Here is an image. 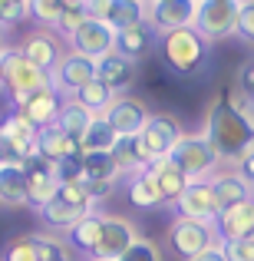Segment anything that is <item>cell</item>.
Listing matches in <instances>:
<instances>
[{"label": "cell", "instance_id": "1", "mask_svg": "<svg viewBox=\"0 0 254 261\" xmlns=\"http://www.w3.org/2000/svg\"><path fill=\"white\" fill-rule=\"evenodd\" d=\"M205 119H208L205 122V136H208V142L215 146L218 159L228 162V166H235L238 155L254 146V126L244 122L241 116L228 106L224 93L215 96V102L208 106V116H205Z\"/></svg>", "mask_w": 254, "mask_h": 261}, {"label": "cell", "instance_id": "2", "mask_svg": "<svg viewBox=\"0 0 254 261\" xmlns=\"http://www.w3.org/2000/svg\"><path fill=\"white\" fill-rule=\"evenodd\" d=\"M155 50H159V57H162V63H165L168 73H175V76H191V73L205 63L208 40H202L191 27H182V30L155 33Z\"/></svg>", "mask_w": 254, "mask_h": 261}, {"label": "cell", "instance_id": "3", "mask_svg": "<svg viewBox=\"0 0 254 261\" xmlns=\"http://www.w3.org/2000/svg\"><path fill=\"white\" fill-rule=\"evenodd\" d=\"M168 159L182 169L188 182H191V178H211V172L221 166L215 146L208 142V136H205V133H191V136L182 133V136H178V142L172 146Z\"/></svg>", "mask_w": 254, "mask_h": 261}, {"label": "cell", "instance_id": "4", "mask_svg": "<svg viewBox=\"0 0 254 261\" xmlns=\"http://www.w3.org/2000/svg\"><path fill=\"white\" fill-rule=\"evenodd\" d=\"M40 86H50V73L37 70L30 60H23L17 53V46L0 50V89H7L13 102H20L26 93H33Z\"/></svg>", "mask_w": 254, "mask_h": 261}, {"label": "cell", "instance_id": "5", "mask_svg": "<svg viewBox=\"0 0 254 261\" xmlns=\"http://www.w3.org/2000/svg\"><path fill=\"white\" fill-rule=\"evenodd\" d=\"M178 136L182 133H178V122L172 119V116H152L149 113V119L142 122V129L132 136L142 166H152V162H159V159H168V152L178 142Z\"/></svg>", "mask_w": 254, "mask_h": 261}, {"label": "cell", "instance_id": "6", "mask_svg": "<svg viewBox=\"0 0 254 261\" xmlns=\"http://www.w3.org/2000/svg\"><path fill=\"white\" fill-rule=\"evenodd\" d=\"M238 7H241V0H198L191 30H195L202 40H208V43H211V40L235 37Z\"/></svg>", "mask_w": 254, "mask_h": 261}, {"label": "cell", "instance_id": "7", "mask_svg": "<svg viewBox=\"0 0 254 261\" xmlns=\"http://www.w3.org/2000/svg\"><path fill=\"white\" fill-rule=\"evenodd\" d=\"M20 169H23V205H33V208H43L53 195H57V175H53V166L43 162L33 149L26 159H20Z\"/></svg>", "mask_w": 254, "mask_h": 261}, {"label": "cell", "instance_id": "8", "mask_svg": "<svg viewBox=\"0 0 254 261\" xmlns=\"http://www.w3.org/2000/svg\"><path fill=\"white\" fill-rule=\"evenodd\" d=\"M215 228L208 222H195V218H182L178 215L175 222L168 225V245L178 258L191 261L195 255H202L208 245H215Z\"/></svg>", "mask_w": 254, "mask_h": 261}, {"label": "cell", "instance_id": "9", "mask_svg": "<svg viewBox=\"0 0 254 261\" xmlns=\"http://www.w3.org/2000/svg\"><path fill=\"white\" fill-rule=\"evenodd\" d=\"M139 238L135 225L122 215H102V228H99V242L93 248V261H119L126 255V248Z\"/></svg>", "mask_w": 254, "mask_h": 261}, {"label": "cell", "instance_id": "10", "mask_svg": "<svg viewBox=\"0 0 254 261\" xmlns=\"http://www.w3.org/2000/svg\"><path fill=\"white\" fill-rule=\"evenodd\" d=\"M89 80H96V60H89L76 50H66L63 57L57 60V66L50 70V86L57 89L60 96L63 93L73 96L76 89H83Z\"/></svg>", "mask_w": 254, "mask_h": 261}, {"label": "cell", "instance_id": "11", "mask_svg": "<svg viewBox=\"0 0 254 261\" xmlns=\"http://www.w3.org/2000/svg\"><path fill=\"white\" fill-rule=\"evenodd\" d=\"M175 208H178L182 218H195V222H208L211 225L215 215L221 212V205H218L208 178H191V182L185 185V192L175 198Z\"/></svg>", "mask_w": 254, "mask_h": 261}, {"label": "cell", "instance_id": "12", "mask_svg": "<svg viewBox=\"0 0 254 261\" xmlns=\"http://www.w3.org/2000/svg\"><path fill=\"white\" fill-rule=\"evenodd\" d=\"M102 119L109 122V129H112L119 139H132V136L142 129V122L149 119V106L142 99H135V96L122 93V96H116V99L106 106Z\"/></svg>", "mask_w": 254, "mask_h": 261}, {"label": "cell", "instance_id": "13", "mask_svg": "<svg viewBox=\"0 0 254 261\" xmlns=\"http://www.w3.org/2000/svg\"><path fill=\"white\" fill-rule=\"evenodd\" d=\"M195 4L198 0H146V23L152 27L155 33L191 27V20H195Z\"/></svg>", "mask_w": 254, "mask_h": 261}, {"label": "cell", "instance_id": "14", "mask_svg": "<svg viewBox=\"0 0 254 261\" xmlns=\"http://www.w3.org/2000/svg\"><path fill=\"white\" fill-rule=\"evenodd\" d=\"M33 142H37V129H33L17 109L0 119V146H4V152H7V162L26 159V155L33 152Z\"/></svg>", "mask_w": 254, "mask_h": 261}, {"label": "cell", "instance_id": "15", "mask_svg": "<svg viewBox=\"0 0 254 261\" xmlns=\"http://www.w3.org/2000/svg\"><path fill=\"white\" fill-rule=\"evenodd\" d=\"M218 242H238V238L254 235V202H235L228 208H221L211 222Z\"/></svg>", "mask_w": 254, "mask_h": 261}, {"label": "cell", "instance_id": "16", "mask_svg": "<svg viewBox=\"0 0 254 261\" xmlns=\"http://www.w3.org/2000/svg\"><path fill=\"white\" fill-rule=\"evenodd\" d=\"M60 102H63V96H60L53 86H40V89L26 93L23 99L17 102V113L23 116L33 129H43V126H50V122L57 119Z\"/></svg>", "mask_w": 254, "mask_h": 261}, {"label": "cell", "instance_id": "17", "mask_svg": "<svg viewBox=\"0 0 254 261\" xmlns=\"http://www.w3.org/2000/svg\"><path fill=\"white\" fill-rule=\"evenodd\" d=\"M17 53L23 60H30L37 70L50 73L53 66H57V60L63 57V50H60V37L53 30H33L23 37V43L17 46Z\"/></svg>", "mask_w": 254, "mask_h": 261}, {"label": "cell", "instance_id": "18", "mask_svg": "<svg viewBox=\"0 0 254 261\" xmlns=\"http://www.w3.org/2000/svg\"><path fill=\"white\" fill-rule=\"evenodd\" d=\"M135 76H139V66H135L132 60L119 57V53H106V57L96 60V80L112 96L126 93V89L135 83Z\"/></svg>", "mask_w": 254, "mask_h": 261}, {"label": "cell", "instance_id": "19", "mask_svg": "<svg viewBox=\"0 0 254 261\" xmlns=\"http://www.w3.org/2000/svg\"><path fill=\"white\" fill-rule=\"evenodd\" d=\"M70 43H73L76 53H83L89 60H99V57H106V53H112L116 33L109 30L106 23H99V20H86V23L70 37Z\"/></svg>", "mask_w": 254, "mask_h": 261}, {"label": "cell", "instance_id": "20", "mask_svg": "<svg viewBox=\"0 0 254 261\" xmlns=\"http://www.w3.org/2000/svg\"><path fill=\"white\" fill-rule=\"evenodd\" d=\"M33 149H37V155L43 162H50V166L70 159V155H79L76 139H70L66 133H60L53 122H50V126H43V129H37V142H33Z\"/></svg>", "mask_w": 254, "mask_h": 261}, {"label": "cell", "instance_id": "21", "mask_svg": "<svg viewBox=\"0 0 254 261\" xmlns=\"http://www.w3.org/2000/svg\"><path fill=\"white\" fill-rule=\"evenodd\" d=\"M149 178H152V185L159 189V198L162 205H175V198L185 192V185H188V178H185V172L175 166L172 159H159L152 162V166H146Z\"/></svg>", "mask_w": 254, "mask_h": 261}, {"label": "cell", "instance_id": "22", "mask_svg": "<svg viewBox=\"0 0 254 261\" xmlns=\"http://www.w3.org/2000/svg\"><path fill=\"white\" fill-rule=\"evenodd\" d=\"M152 46H155V30L142 20V23H135V27H126V30H119L116 33V46H112V53H119V57H126V60H142V57H149L152 53Z\"/></svg>", "mask_w": 254, "mask_h": 261}, {"label": "cell", "instance_id": "23", "mask_svg": "<svg viewBox=\"0 0 254 261\" xmlns=\"http://www.w3.org/2000/svg\"><path fill=\"white\" fill-rule=\"evenodd\" d=\"M208 182H211V192H215V198H218L221 208H228V205H235V202H248L251 198V182L241 178L238 172H221V175L208 178Z\"/></svg>", "mask_w": 254, "mask_h": 261}, {"label": "cell", "instance_id": "24", "mask_svg": "<svg viewBox=\"0 0 254 261\" xmlns=\"http://www.w3.org/2000/svg\"><path fill=\"white\" fill-rule=\"evenodd\" d=\"M93 122V113H86L83 106H79L76 99H63L60 102V109H57V119H53V126L60 129V133H66L70 139H79V136L86 133V126Z\"/></svg>", "mask_w": 254, "mask_h": 261}, {"label": "cell", "instance_id": "25", "mask_svg": "<svg viewBox=\"0 0 254 261\" xmlns=\"http://www.w3.org/2000/svg\"><path fill=\"white\" fill-rule=\"evenodd\" d=\"M146 20V0H109V13H106V27L112 33L135 27Z\"/></svg>", "mask_w": 254, "mask_h": 261}, {"label": "cell", "instance_id": "26", "mask_svg": "<svg viewBox=\"0 0 254 261\" xmlns=\"http://www.w3.org/2000/svg\"><path fill=\"white\" fill-rule=\"evenodd\" d=\"M116 139H119V136L109 129V122L102 119V116H93V122L86 126V133L76 139V146H79V155L83 152H109Z\"/></svg>", "mask_w": 254, "mask_h": 261}, {"label": "cell", "instance_id": "27", "mask_svg": "<svg viewBox=\"0 0 254 261\" xmlns=\"http://www.w3.org/2000/svg\"><path fill=\"white\" fill-rule=\"evenodd\" d=\"M99 228H102V215H99V212H86V215L70 228V242H66V245L86 251V255H93L96 242H99Z\"/></svg>", "mask_w": 254, "mask_h": 261}, {"label": "cell", "instance_id": "28", "mask_svg": "<svg viewBox=\"0 0 254 261\" xmlns=\"http://www.w3.org/2000/svg\"><path fill=\"white\" fill-rule=\"evenodd\" d=\"M126 192H129V202H132L135 208H155V205H162L159 189L152 185V178H149L146 169H139V172H129Z\"/></svg>", "mask_w": 254, "mask_h": 261}, {"label": "cell", "instance_id": "29", "mask_svg": "<svg viewBox=\"0 0 254 261\" xmlns=\"http://www.w3.org/2000/svg\"><path fill=\"white\" fill-rule=\"evenodd\" d=\"M0 202L23 205V169H20V162H0Z\"/></svg>", "mask_w": 254, "mask_h": 261}, {"label": "cell", "instance_id": "30", "mask_svg": "<svg viewBox=\"0 0 254 261\" xmlns=\"http://www.w3.org/2000/svg\"><path fill=\"white\" fill-rule=\"evenodd\" d=\"M83 166V178H96V182H119V169L109 159V152H83L79 155Z\"/></svg>", "mask_w": 254, "mask_h": 261}, {"label": "cell", "instance_id": "31", "mask_svg": "<svg viewBox=\"0 0 254 261\" xmlns=\"http://www.w3.org/2000/svg\"><path fill=\"white\" fill-rule=\"evenodd\" d=\"M73 99H76L79 106L86 109V113H93V116H102V113H106V106L116 99V96L109 93V89L102 86L99 80H89V83H86L83 89H76V93H73Z\"/></svg>", "mask_w": 254, "mask_h": 261}, {"label": "cell", "instance_id": "32", "mask_svg": "<svg viewBox=\"0 0 254 261\" xmlns=\"http://www.w3.org/2000/svg\"><path fill=\"white\" fill-rule=\"evenodd\" d=\"M83 215H86L83 208H73V205L60 202V198H50V202L40 208V218H43L46 225H57V228H66V231H70Z\"/></svg>", "mask_w": 254, "mask_h": 261}, {"label": "cell", "instance_id": "33", "mask_svg": "<svg viewBox=\"0 0 254 261\" xmlns=\"http://www.w3.org/2000/svg\"><path fill=\"white\" fill-rule=\"evenodd\" d=\"M109 159L116 162L119 175H129V172L146 169V166H142V159H139V152H135V139H116L112 149H109Z\"/></svg>", "mask_w": 254, "mask_h": 261}, {"label": "cell", "instance_id": "34", "mask_svg": "<svg viewBox=\"0 0 254 261\" xmlns=\"http://www.w3.org/2000/svg\"><path fill=\"white\" fill-rule=\"evenodd\" d=\"M63 13V4L60 0H26V17H33L43 30H53Z\"/></svg>", "mask_w": 254, "mask_h": 261}, {"label": "cell", "instance_id": "35", "mask_svg": "<svg viewBox=\"0 0 254 261\" xmlns=\"http://www.w3.org/2000/svg\"><path fill=\"white\" fill-rule=\"evenodd\" d=\"M33 242H37L40 261H73L70 258V245L60 242V238H53V235H33Z\"/></svg>", "mask_w": 254, "mask_h": 261}, {"label": "cell", "instance_id": "36", "mask_svg": "<svg viewBox=\"0 0 254 261\" xmlns=\"http://www.w3.org/2000/svg\"><path fill=\"white\" fill-rule=\"evenodd\" d=\"M53 198H60V202H66V205H73V208L93 212V202L86 198L83 182H60V185H57V195H53Z\"/></svg>", "mask_w": 254, "mask_h": 261}, {"label": "cell", "instance_id": "37", "mask_svg": "<svg viewBox=\"0 0 254 261\" xmlns=\"http://www.w3.org/2000/svg\"><path fill=\"white\" fill-rule=\"evenodd\" d=\"M119 261H162V248H159V242H152V238H135Z\"/></svg>", "mask_w": 254, "mask_h": 261}, {"label": "cell", "instance_id": "38", "mask_svg": "<svg viewBox=\"0 0 254 261\" xmlns=\"http://www.w3.org/2000/svg\"><path fill=\"white\" fill-rule=\"evenodd\" d=\"M4 261H40L33 235H20V238H13V242L7 245V251H4Z\"/></svg>", "mask_w": 254, "mask_h": 261}, {"label": "cell", "instance_id": "39", "mask_svg": "<svg viewBox=\"0 0 254 261\" xmlns=\"http://www.w3.org/2000/svg\"><path fill=\"white\" fill-rule=\"evenodd\" d=\"M86 20H89V17H86L83 4H79V7H63V13H60V20H57V27H53V30H57V33H63V37L70 40L73 33H76L79 27L86 23Z\"/></svg>", "mask_w": 254, "mask_h": 261}, {"label": "cell", "instance_id": "40", "mask_svg": "<svg viewBox=\"0 0 254 261\" xmlns=\"http://www.w3.org/2000/svg\"><path fill=\"white\" fill-rule=\"evenodd\" d=\"M228 261H254V235L238 238V242H218Z\"/></svg>", "mask_w": 254, "mask_h": 261}, {"label": "cell", "instance_id": "41", "mask_svg": "<svg viewBox=\"0 0 254 261\" xmlns=\"http://www.w3.org/2000/svg\"><path fill=\"white\" fill-rule=\"evenodd\" d=\"M235 33L241 40L254 37V0H241V7H238V20H235Z\"/></svg>", "mask_w": 254, "mask_h": 261}, {"label": "cell", "instance_id": "42", "mask_svg": "<svg viewBox=\"0 0 254 261\" xmlns=\"http://www.w3.org/2000/svg\"><path fill=\"white\" fill-rule=\"evenodd\" d=\"M224 99H228V106L235 109L244 122H251V126H254V109H251V99H254V96L241 93V89H228V93H224Z\"/></svg>", "mask_w": 254, "mask_h": 261}, {"label": "cell", "instance_id": "43", "mask_svg": "<svg viewBox=\"0 0 254 261\" xmlns=\"http://www.w3.org/2000/svg\"><path fill=\"white\" fill-rule=\"evenodd\" d=\"M53 175H57V182H79V178H83L79 155H70V159L57 162V166H53Z\"/></svg>", "mask_w": 254, "mask_h": 261}, {"label": "cell", "instance_id": "44", "mask_svg": "<svg viewBox=\"0 0 254 261\" xmlns=\"http://www.w3.org/2000/svg\"><path fill=\"white\" fill-rule=\"evenodd\" d=\"M26 17V0H4L0 7V27H17Z\"/></svg>", "mask_w": 254, "mask_h": 261}, {"label": "cell", "instance_id": "45", "mask_svg": "<svg viewBox=\"0 0 254 261\" xmlns=\"http://www.w3.org/2000/svg\"><path fill=\"white\" fill-rule=\"evenodd\" d=\"M83 182V192H86V198L89 202H102V198H109L112 195V189H116V182H96V178H79Z\"/></svg>", "mask_w": 254, "mask_h": 261}, {"label": "cell", "instance_id": "46", "mask_svg": "<svg viewBox=\"0 0 254 261\" xmlns=\"http://www.w3.org/2000/svg\"><path fill=\"white\" fill-rule=\"evenodd\" d=\"M235 166H238V175L251 182V178H254V146H251V149H244V152L238 155V159H235Z\"/></svg>", "mask_w": 254, "mask_h": 261}, {"label": "cell", "instance_id": "47", "mask_svg": "<svg viewBox=\"0 0 254 261\" xmlns=\"http://www.w3.org/2000/svg\"><path fill=\"white\" fill-rule=\"evenodd\" d=\"M238 83H241V93L254 96V66H251V63L241 66V73H238Z\"/></svg>", "mask_w": 254, "mask_h": 261}, {"label": "cell", "instance_id": "48", "mask_svg": "<svg viewBox=\"0 0 254 261\" xmlns=\"http://www.w3.org/2000/svg\"><path fill=\"white\" fill-rule=\"evenodd\" d=\"M191 261H228V258H224V251H221V245H208V248H205L202 251V255H195V258H191Z\"/></svg>", "mask_w": 254, "mask_h": 261}, {"label": "cell", "instance_id": "49", "mask_svg": "<svg viewBox=\"0 0 254 261\" xmlns=\"http://www.w3.org/2000/svg\"><path fill=\"white\" fill-rule=\"evenodd\" d=\"M60 4H63V7H79L83 0H60Z\"/></svg>", "mask_w": 254, "mask_h": 261}, {"label": "cell", "instance_id": "50", "mask_svg": "<svg viewBox=\"0 0 254 261\" xmlns=\"http://www.w3.org/2000/svg\"><path fill=\"white\" fill-rule=\"evenodd\" d=\"M0 162H7V152H4V146H0Z\"/></svg>", "mask_w": 254, "mask_h": 261}, {"label": "cell", "instance_id": "51", "mask_svg": "<svg viewBox=\"0 0 254 261\" xmlns=\"http://www.w3.org/2000/svg\"><path fill=\"white\" fill-rule=\"evenodd\" d=\"M0 7H4V0H0Z\"/></svg>", "mask_w": 254, "mask_h": 261}]
</instances>
